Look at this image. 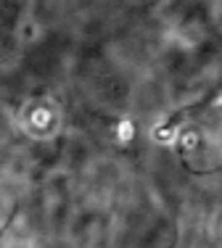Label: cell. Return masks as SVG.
Listing matches in <instances>:
<instances>
[{
	"instance_id": "obj_1",
	"label": "cell",
	"mask_w": 222,
	"mask_h": 248,
	"mask_svg": "<svg viewBox=\"0 0 222 248\" xmlns=\"http://www.w3.org/2000/svg\"><path fill=\"white\" fill-rule=\"evenodd\" d=\"M130 138H132V124L130 122H122L119 124V140H122V143H127Z\"/></svg>"
}]
</instances>
